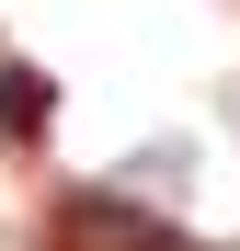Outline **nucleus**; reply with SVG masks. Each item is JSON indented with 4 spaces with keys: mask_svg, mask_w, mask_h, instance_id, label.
Returning <instances> with one entry per match:
<instances>
[{
    "mask_svg": "<svg viewBox=\"0 0 240 251\" xmlns=\"http://www.w3.org/2000/svg\"><path fill=\"white\" fill-rule=\"evenodd\" d=\"M46 240H57V251H183V240L160 228L149 205H126V194H69Z\"/></svg>",
    "mask_w": 240,
    "mask_h": 251,
    "instance_id": "obj_1",
    "label": "nucleus"
},
{
    "mask_svg": "<svg viewBox=\"0 0 240 251\" xmlns=\"http://www.w3.org/2000/svg\"><path fill=\"white\" fill-rule=\"evenodd\" d=\"M46 114H57L46 69L34 57H0V137H46Z\"/></svg>",
    "mask_w": 240,
    "mask_h": 251,
    "instance_id": "obj_2",
    "label": "nucleus"
}]
</instances>
